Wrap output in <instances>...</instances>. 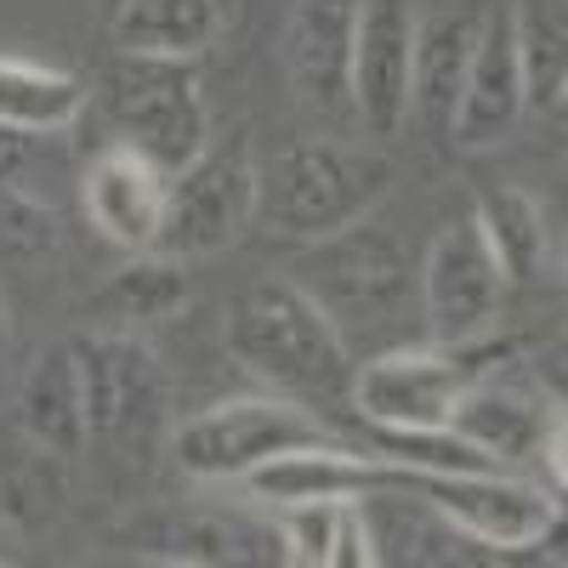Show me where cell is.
I'll list each match as a JSON object with an SVG mask.
<instances>
[{"mask_svg":"<svg viewBox=\"0 0 568 568\" xmlns=\"http://www.w3.org/2000/svg\"><path fill=\"white\" fill-rule=\"evenodd\" d=\"M103 114L114 125V142L154 160L165 176H176L211 142V109L194 63L182 58H136L120 52L103 69Z\"/></svg>","mask_w":568,"mask_h":568,"instance_id":"cell-4","label":"cell"},{"mask_svg":"<svg viewBox=\"0 0 568 568\" xmlns=\"http://www.w3.org/2000/svg\"><path fill=\"white\" fill-rule=\"evenodd\" d=\"M256 205H262V176H256V154H251V131L233 125L227 136H211L171 176L154 251H165L176 262L216 256L251 227Z\"/></svg>","mask_w":568,"mask_h":568,"instance_id":"cell-5","label":"cell"},{"mask_svg":"<svg viewBox=\"0 0 568 568\" xmlns=\"http://www.w3.org/2000/svg\"><path fill=\"white\" fill-rule=\"evenodd\" d=\"M369 438H375V455L404 471H489L495 466L449 420L444 426H369Z\"/></svg>","mask_w":568,"mask_h":568,"instance_id":"cell-26","label":"cell"},{"mask_svg":"<svg viewBox=\"0 0 568 568\" xmlns=\"http://www.w3.org/2000/svg\"><path fill=\"white\" fill-rule=\"evenodd\" d=\"M353 23L358 0H296L284 23V69H291L302 103L313 109H353Z\"/></svg>","mask_w":568,"mask_h":568,"instance_id":"cell-16","label":"cell"},{"mask_svg":"<svg viewBox=\"0 0 568 568\" xmlns=\"http://www.w3.org/2000/svg\"><path fill=\"white\" fill-rule=\"evenodd\" d=\"M0 540H7V524H0ZM0 562H18V546H0Z\"/></svg>","mask_w":568,"mask_h":568,"instance_id":"cell-31","label":"cell"},{"mask_svg":"<svg viewBox=\"0 0 568 568\" xmlns=\"http://www.w3.org/2000/svg\"><path fill=\"white\" fill-rule=\"evenodd\" d=\"M194 302V284H187V262L165 256V251H136L125 256V267H114V278L98 291L91 313L103 318V329H149L176 318Z\"/></svg>","mask_w":568,"mask_h":568,"instance_id":"cell-21","label":"cell"},{"mask_svg":"<svg viewBox=\"0 0 568 568\" xmlns=\"http://www.w3.org/2000/svg\"><path fill=\"white\" fill-rule=\"evenodd\" d=\"M85 382V426L98 444L131 438L160 404V369L136 329H91L74 342Z\"/></svg>","mask_w":568,"mask_h":568,"instance_id":"cell-13","label":"cell"},{"mask_svg":"<svg viewBox=\"0 0 568 568\" xmlns=\"http://www.w3.org/2000/svg\"><path fill=\"white\" fill-rule=\"evenodd\" d=\"M58 256V205L0 182V267L29 273Z\"/></svg>","mask_w":568,"mask_h":568,"instance_id":"cell-27","label":"cell"},{"mask_svg":"<svg viewBox=\"0 0 568 568\" xmlns=\"http://www.w3.org/2000/svg\"><path fill=\"white\" fill-rule=\"evenodd\" d=\"M511 52L524 80V114L557 120L568 91V7L562 0H511Z\"/></svg>","mask_w":568,"mask_h":568,"instance_id":"cell-19","label":"cell"},{"mask_svg":"<svg viewBox=\"0 0 568 568\" xmlns=\"http://www.w3.org/2000/svg\"><path fill=\"white\" fill-rule=\"evenodd\" d=\"M375 562V535H369V517L358 500L336 506V540H329V568H369Z\"/></svg>","mask_w":568,"mask_h":568,"instance_id":"cell-29","label":"cell"},{"mask_svg":"<svg viewBox=\"0 0 568 568\" xmlns=\"http://www.w3.org/2000/svg\"><path fill=\"white\" fill-rule=\"evenodd\" d=\"M449 426L478 444L495 466H517V460H546L551 466V489L562 495V409L557 398H546L517 364H489L466 382V393L449 409Z\"/></svg>","mask_w":568,"mask_h":568,"instance_id":"cell-8","label":"cell"},{"mask_svg":"<svg viewBox=\"0 0 568 568\" xmlns=\"http://www.w3.org/2000/svg\"><path fill=\"white\" fill-rule=\"evenodd\" d=\"M524 120V80H517V52H511V12H484L478 45L460 80V103L449 120V149H495Z\"/></svg>","mask_w":568,"mask_h":568,"instance_id":"cell-15","label":"cell"},{"mask_svg":"<svg viewBox=\"0 0 568 568\" xmlns=\"http://www.w3.org/2000/svg\"><path fill=\"white\" fill-rule=\"evenodd\" d=\"M495 347H387L364 364H353V409L364 426H444L455 398L478 369H489Z\"/></svg>","mask_w":568,"mask_h":568,"instance_id":"cell-7","label":"cell"},{"mask_svg":"<svg viewBox=\"0 0 568 568\" xmlns=\"http://www.w3.org/2000/svg\"><path fill=\"white\" fill-rule=\"evenodd\" d=\"M387 484H404V471L382 455H358L342 438L336 444H307V449H284L262 466H251L240 489L251 506H313V500H364Z\"/></svg>","mask_w":568,"mask_h":568,"instance_id":"cell-12","label":"cell"},{"mask_svg":"<svg viewBox=\"0 0 568 568\" xmlns=\"http://www.w3.org/2000/svg\"><path fill=\"white\" fill-rule=\"evenodd\" d=\"M484 12L455 7L438 12L415 29V63H409V120H420L438 142H449V120L460 103V80L471 63V45H478Z\"/></svg>","mask_w":568,"mask_h":568,"instance_id":"cell-17","label":"cell"},{"mask_svg":"<svg viewBox=\"0 0 568 568\" xmlns=\"http://www.w3.org/2000/svg\"><path fill=\"white\" fill-rule=\"evenodd\" d=\"M393 187V160L375 149H353L336 136H307L291 142L273 165L267 187V222L284 240H324L353 222H364Z\"/></svg>","mask_w":568,"mask_h":568,"instance_id":"cell-2","label":"cell"},{"mask_svg":"<svg viewBox=\"0 0 568 568\" xmlns=\"http://www.w3.org/2000/svg\"><path fill=\"white\" fill-rule=\"evenodd\" d=\"M227 353L278 398L336 420L353 409V347L296 278H256L227 302Z\"/></svg>","mask_w":568,"mask_h":568,"instance_id":"cell-1","label":"cell"},{"mask_svg":"<svg viewBox=\"0 0 568 568\" xmlns=\"http://www.w3.org/2000/svg\"><path fill=\"white\" fill-rule=\"evenodd\" d=\"M471 216H478L506 284H535L551 267V222H546V205L529 187L484 182L478 200H471Z\"/></svg>","mask_w":568,"mask_h":568,"instance_id":"cell-20","label":"cell"},{"mask_svg":"<svg viewBox=\"0 0 568 568\" xmlns=\"http://www.w3.org/2000/svg\"><path fill=\"white\" fill-rule=\"evenodd\" d=\"M85 80L69 69H45L29 58H0V120L40 125V131H69L85 114Z\"/></svg>","mask_w":568,"mask_h":568,"instance_id":"cell-24","label":"cell"},{"mask_svg":"<svg viewBox=\"0 0 568 568\" xmlns=\"http://www.w3.org/2000/svg\"><path fill=\"white\" fill-rule=\"evenodd\" d=\"M18 420L40 455H80L91 444V426H85V382H80V353L74 342L63 347H45L29 375H23V393H18Z\"/></svg>","mask_w":568,"mask_h":568,"instance_id":"cell-18","label":"cell"},{"mask_svg":"<svg viewBox=\"0 0 568 568\" xmlns=\"http://www.w3.org/2000/svg\"><path fill=\"white\" fill-rule=\"evenodd\" d=\"M165 187H171V176L154 160H142L125 142H109L80 171V205L109 245L136 256V251H154V240H160Z\"/></svg>","mask_w":568,"mask_h":568,"instance_id":"cell-14","label":"cell"},{"mask_svg":"<svg viewBox=\"0 0 568 568\" xmlns=\"http://www.w3.org/2000/svg\"><path fill=\"white\" fill-rule=\"evenodd\" d=\"M404 471V466H398ZM404 484L433 506L449 529L489 551H524L557 529V489L511 478L506 466L489 471H404Z\"/></svg>","mask_w":568,"mask_h":568,"instance_id":"cell-9","label":"cell"},{"mask_svg":"<svg viewBox=\"0 0 568 568\" xmlns=\"http://www.w3.org/2000/svg\"><path fill=\"white\" fill-rule=\"evenodd\" d=\"M307 444H336V426L278 393L227 398L176 426V466L200 484H240L251 466Z\"/></svg>","mask_w":568,"mask_h":568,"instance_id":"cell-6","label":"cell"},{"mask_svg":"<svg viewBox=\"0 0 568 568\" xmlns=\"http://www.w3.org/2000/svg\"><path fill=\"white\" fill-rule=\"evenodd\" d=\"M291 278L302 284V291L336 318V329L353 336L358 329H369V336H382L387 324L404 318V307L415 302V267L409 256L398 251V240L387 227H375L369 216L342 227V233H324V240H313Z\"/></svg>","mask_w":568,"mask_h":568,"instance_id":"cell-3","label":"cell"},{"mask_svg":"<svg viewBox=\"0 0 568 568\" xmlns=\"http://www.w3.org/2000/svg\"><path fill=\"white\" fill-rule=\"evenodd\" d=\"M336 506L342 500H313V506H278V535L291 568H329V540H336Z\"/></svg>","mask_w":568,"mask_h":568,"instance_id":"cell-28","label":"cell"},{"mask_svg":"<svg viewBox=\"0 0 568 568\" xmlns=\"http://www.w3.org/2000/svg\"><path fill=\"white\" fill-rule=\"evenodd\" d=\"M154 562H284V535L278 517H256L251 506H216L187 517L171 551H154Z\"/></svg>","mask_w":568,"mask_h":568,"instance_id":"cell-23","label":"cell"},{"mask_svg":"<svg viewBox=\"0 0 568 568\" xmlns=\"http://www.w3.org/2000/svg\"><path fill=\"white\" fill-rule=\"evenodd\" d=\"M415 296L426 313V336L444 347L484 342L495 329L506 302V273L471 211L438 227V240L426 245V262L415 267Z\"/></svg>","mask_w":568,"mask_h":568,"instance_id":"cell-10","label":"cell"},{"mask_svg":"<svg viewBox=\"0 0 568 568\" xmlns=\"http://www.w3.org/2000/svg\"><path fill=\"white\" fill-rule=\"evenodd\" d=\"M0 182L18 187V194H34L45 205H58L63 187L80 182L69 131H40V125L0 120Z\"/></svg>","mask_w":568,"mask_h":568,"instance_id":"cell-25","label":"cell"},{"mask_svg":"<svg viewBox=\"0 0 568 568\" xmlns=\"http://www.w3.org/2000/svg\"><path fill=\"white\" fill-rule=\"evenodd\" d=\"M222 34V0H120L114 45L136 58H182L194 63Z\"/></svg>","mask_w":568,"mask_h":568,"instance_id":"cell-22","label":"cell"},{"mask_svg":"<svg viewBox=\"0 0 568 568\" xmlns=\"http://www.w3.org/2000/svg\"><path fill=\"white\" fill-rule=\"evenodd\" d=\"M415 0H358L353 23V85L347 103L369 136H398L409 125V63H415Z\"/></svg>","mask_w":568,"mask_h":568,"instance_id":"cell-11","label":"cell"},{"mask_svg":"<svg viewBox=\"0 0 568 568\" xmlns=\"http://www.w3.org/2000/svg\"><path fill=\"white\" fill-rule=\"evenodd\" d=\"M7 347H12V324H7V307H0V364H7Z\"/></svg>","mask_w":568,"mask_h":568,"instance_id":"cell-30","label":"cell"}]
</instances>
